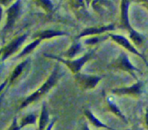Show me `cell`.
I'll return each mask as SVG.
<instances>
[{"label":"cell","mask_w":148,"mask_h":130,"mask_svg":"<svg viewBox=\"0 0 148 130\" xmlns=\"http://www.w3.org/2000/svg\"><path fill=\"white\" fill-rule=\"evenodd\" d=\"M82 130H90L89 127H88V125H87V123H84L83 126H82Z\"/></svg>","instance_id":"cb8c5ba5"},{"label":"cell","mask_w":148,"mask_h":130,"mask_svg":"<svg viewBox=\"0 0 148 130\" xmlns=\"http://www.w3.org/2000/svg\"><path fill=\"white\" fill-rule=\"evenodd\" d=\"M97 48L94 49V50H91L90 51L88 52L87 54L83 56L82 57L79 58L77 59V60H65V59L59 57V56H55L53 55H48L44 54V56L47 58H50L52 59H56V60H59V62H62L64 64L66 65V67L72 71V73L74 74H77L79 73V70L82 68V66H84L86 62H88L91 58L93 56L95 51L96 50Z\"/></svg>","instance_id":"3957f363"},{"label":"cell","mask_w":148,"mask_h":130,"mask_svg":"<svg viewBox=\"0 0 148 130\" xmlns=\"http://www.w3.org/2000/svg\"><path fill=\"white\" fill-rule=\"evenodd\" d=\"M64 35H68V33L65 32L60 31V30H48L42 31L41 32L36 34L35 37H38L40 40H43V39H49L51 37H56V36H61Z\"/></svg>","instance_id":"7c38bea8"},{"label":"cell","mask_w":148,"mask_h":130,"mask_svg":"<svg viewBox=\"0 0 148 130\" xmlns=\"http://www.w3.org/2000/svg\"><path fill=\"white\" fill-rule=\"evenodd\" d=\"M130 6V1L123 0L121 4V27L127 29L130 32V37L136 45L143 44L145 37L143 35L135 31L130 25L128 17V10Z\"/></svg>","instance_id":"7a4b0ae2"},{"label":"cell","mask_w":148,"mask_h":130,"mask_svg":"<svg viewBox=\"0 0 148 130\" xmlns=\"http://www.w3.org/2000/svg\"><path fill=\"white\" fill-rule=\"evenodd\" d=\"M103 76H90V75L77 73L75 75V79L78 84L82 89L89 90L95 88L98 82L103 79Z\"/></svg>","instance_id":"5b68a950"},{"label":"cell","mask_w":148,"mask_h":130,"mask_svg":"<svg viewBox=\"0 0 148 130\" xmlns=\"http://www.w3.org/2000/svg\"><path fill=\"white\" fill-rule=\"evenodd\" d=\"M27 34H24L20 37H17L14 39L12 41L10 42L7 45H6L4 48L1 49V53H2V57H1V60L4 61V60L10 57V56L14 54L17 50L19 47L23 43V42L27 38Z\"/></svg>","instance_id":"52a82bcc"},{"label":"cell","mask_w":148,"mask_h":130,"mask_svg":"<svg viewBox=\"0 0 148 130\" xmlns=\"http://www.w3.org/2000/svg\"><path fill=\"white\" fill-rule=\"evenodd\" d=\"M62 76H63V73H61L59 66H58V65H56V66H55L52 73L50 75L49 79H47V81L42 85V86L40 89H38L36 92H34L33 94L30 95L29 97H27V99L22 103L21 106H20V109H23V108L25 107V106H27V105H29L30 104L33 103V102H36V101L38 100L43 95L48 93V92L49 91V90H50L51 89H52V88L55 86V84L57 83L58 81L60 79V78L62 77Z\"/></svg>","instance_id":"6da1fadb"},{"label":"cell","mask_w":148,"mask_h":130,"mask_svg":"<svg viewBox=\"0 0 148 130\" xmlns=\"http://www.w3.org/2000/svg\"><path fill=\"white\" fill-rule=\"evenodd\" d=\"M28 62H29V60L28 59H27V60H25V61L22 62L21 63H20V64H19L18 66L14 69V70H13L12 73L11 75V79H10V83H12V82L14 81L15 80V79H17L20 74H21L23 69H24V68L25 67V66L27 65V63H28Z\"/></svg>","instance_id":"9a60e30c"},{"label":"cell","mask_w":148,"mask_h":130,"mask_svg":"<svg viewBox=\"0 0 148 130\" xmlns=\"http://www.w3.org/2000/svg\"><path fill=\"white\" fill-rule=\"evenodd\" d=\"M81 50H82V46H81L80 43L75 42L69 47V50L64 53V56H66V58H72L75 57L77 54H78V53H79Z\"/></svg>","instance_id":"5bb4252c"},{"label":"cell","mask_w":148,"mask_h":130,"mask_svg":"<svg viewBox=\"0 0 148 130\" xmlns=\"http://www.w3.org/2000/svg\"><path fill=\"white\" fill-rule=\"evenodd\" d=\"M107 104H108V106L111 112H112L114 114H116L119 117L121 118V119H123L125 122H127V120L125 116H124V115L122 114V113H121L120 109L118 108V106H116V104H115L112 101L110 100L109 98L107 99Z\"/></svg>","instance_id":"2e32d148"},{"label":"cell","mask_w":148,"mask_h":130,"mask_svg":"<svg viewBox=\"0 0 148 130\" xmlns=\"http://www.w3.org/2000/svg\"><path fill=\"white\" fill-rule=\"evenodd\" d=\"M144 86V82L139 81L137 83L134 84L130 87H123L119 89H113L111 91L113 93L116 95H134L139 96L143 93V88Z\"/></svg>","instance_id":"9c48e42d"},{"label":"cell","mask_w":148,"mask_h":130,"mask_svg":"<svg viewBox=\"0 0 148 130\" xmlns=\"http://www.w3.org/2000/svg\"><path fill=\"white\" fill-rule=\"evenodd\" d=\"M84 113H85V116L88 117V119L90 121L91 123L95 127H98V128H105V129H107L108 130H116V129H114L113 128L107 126L105 124L102 123L99 119H97L95 116L93 115V114L90 112V110L88 109H85L84 111Z\"/></svg>","instance_id":"8fae6325"},{"label":"cell","mask_w":148,"mask_h":130,"mask_svg":"<svg viewBox=\"0 0 148 130\" xmlns=\"http://www.w3.org/2000/svg\"><path fill=\"white\" fill-rule=\"evenodd\" d=\"M108 37H109V35H107L102 36V37H91V38H89L88 39V40H85V44L89 45H93L97 44V43L104 41V40H106Z\"/></svg>","instance_id":"d6986e66"},{"label":"cell","mask_w":148,"mask_h":130,"mask_svg":"<svg viewBox=\"0 0 148 130\" xmlns=\"http://www.w3.org/2000/svg\"><path fill=\"white\" fill-rule=\"evenodd\" d=\"M111 66L116 68H119L120 70H124V71L128 72L129 73L132 75L136 80H137V78L136 76V74L134 73V71H140L138 68L134 67L130 61L129 59V56L127 53L122 52L120 53L119 56L118 58L111 63Z\"/></svg>","instance_id":"277c9868"},{"label":"cell","mask_w":148,"mask_h":130,"mask_svg":"<svg viewBox=\"0 0 148 130\" xmlns=\"http://www.w3.org/2000/svg\"><path fill=\"white\" fill-rule=\"evenodd\" d=\"M146 7H147V9H148V4H147V5H146Z\"/></svg>","instance_id":"d4e9b609"},{"label":"cell","mask_w":148,"mask_h":130,"mask_svg":"<svg viewBox=\"0 0 148 130\" xmlns=\"http://www.w3.org/2000/svg\"><path fill=\"white\" fill-rule=\"evenodd\" d=\"M41 5L43 6L44 8H46V11H51L53 9V5L51 3L50 1H39Z\"/></svg>","instance_id":"ffe728a7"},{"label":"cell","mask_w":148,"mask_h":130,"mask_svg":"<svg viewBox=\"0 0 148 130\" xmlns=\"http://www.w3.org/2000/svg\"><path fill=\"white\" fill-rule=\"evenodd\" d=\"M114 29V24H111L108 26H103L101 27H89L82 30V32L76 37V39H79L84 36L92 35H98L104 33L109 30H113Z\"/></svg>","instance_id":"30bf717a"},{"label":"cell","mask_w":148,"mask_h":130,"mask_svg":"<svg viewBox=\"0 0 148 130\" xmlns=\"http://www.w3.org/2000/svg\"><path fill=\"white\" fill-rule=\"evenodd\" d=\"M145 122H146V125H147V128H148V106L147 107V109H146Z\"/></svg>","instance_id":"603a6c76"},{"label":"cell","mask_w":148,"mask_h":130,"mask_svg":"<svg viewBox=\"0 0 148 130\" xmlns=\"http://www.w3.org/2000/svg\"><path fill=\"white\" fill-rule=\"evenodd\" d=\"M55 120H56V119H53V120L52 121V122H51L50 124H49V126H48V127L46 128V130H51V128L53 127V125H54Z\"/></svg>","instance_id":"7402d4cb"},{"label":"cell","mask_w":148,"mask_h":130,"mask_svg":"<svg viewBox=\"0 0 148 130\" xmlns=\"http://www.w3.org/2000/svg\"><path fill=\"white\" fill-rule=\"evenodd\" d=\"M20 11V1H16L7 10V23L4 26L3 30H10L12 28L13 25L15 23Z\"/></svg>","instance_id":"ba28073f"},{"label":"cell","mask_w":148,"mask_h":130,"mask_svg":"<svg viewBox=\"0 0 148 130\" xmlns=\"http://www.w3.org/2000/svg\"><path fill=\"white\" fill-rule=\"evenodd\" d=\"M108 35H109V37H111V38H112V40H114V41L117 43V44L122 46V47H124L126 50H129V51L131 52V53H134V54L137 55V56L141 58L144 60L145 63H146V65L148 66V62L147 61V60H146L145 57L142 53H140V52H139L138 50L130 43V42L125 37H124L123 35H114L111 34V33H108Z\"/></svg>","instance_id":"8992f818"},{"label":"cell","mask_w":148,"mask_h":130,"mask_svg":"<svg viewBox=\"0 0 148 130\" xmlns=\"http://www.w3.org/2000/svg\"><path fill=\"white\" fill-rule=\"evenodd\" d=\"M21 128L20 127H19L17 125V118L14 117V120H13L12 124L11 127L9 128L8 130H20Z\"/></svg>","instance_id":"44dd1931"},{"label":"cell","mask_w":148,"mask_h":130,"mask_svg":"<svg viewBox=\"0 0 148 130\" xmlns=\"http://www.w3.org/2000/svg\"><path fill=\"white\" fill-rule=\"evenodd\" d=\"M40 41H41V40H40V39H39V38L36 39V40H34L33 43H31L30 45H28L26 46V47H25L24 50H23V51H22L21 53H20V54L17 56V58L23 57V56H26V55L28 54V53H31V52L33 51V50H34V49L36 48V47H37L39 44H40Z\"/></svg>","instance_id":"e0dca14e"},{"label":"cell","mask_w":148,"mask_h":130,"mask_svg":"<svg viewBox=\"0 0 148 130\" xmlns=\"http://www.w3.org/2000/svg\"><path fill=\"white\" fill-rule=\"evenodd\" d=\"M49 120V111L46 108V104L43 103V107H42L41 114H40V120H39V127L38 130H44L46 125H48V122Z\"/></svg>","instance_id":"4fadbf2b"},{"label":"cell","mask_w":148,"mask_h":130,"mask_svg":"<svg viewBox=\"0 0 148 130\" xmlns=\"http://www.w3.org/2000/svg\"><path fill=\"white\" fill-rule=\"evenodd\" d=\"M36 114H29L27 116H26L25 117L23 118L22 119L21 122H20V128L26 126V125H34L36 124Z\"/></svg>","instance_id":"ac0fdd59"}]
</instances>
